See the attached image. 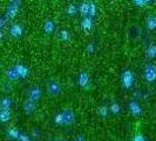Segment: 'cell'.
Segmentation results:
<instances>
[{
    "mask_svg": "<svg viewBox=\"0 0 156 141\" xmlns=\"http://www.w3.org/2000/svg\"><path fill=\"white\" fill-rule=\"evenodd\" d=\"M46 92L49 96H59L62 92V85L61 82L55 78L49 79L46 84Z\"/></svg>",
    "mask_w": 156,
    "mask_h": 141,
    "instance_id": "1",
    "label": "cell"
},
{
    "mask_svg": "<svg viewBox=\"0 0 156 141\" xmlns=\"http://www.w3.org/2000/svg\"><path fill=\"white\" fill-rule=\"evenodd\" d=\"M142 35V30L137 24H133L128 27L127 30V38L130 42H135L141 38Z\"/></svg>",
    "mask_w": 156,
    "mask_h": 141,
    "instance_id": "2",
    "label": "cell"
},
{
    "mask_svg": "<svg viewBox=\"0 0 156 141\" xmlns=\"http://www.w3.org/2000/svg\"><path fill=\"white\" fill-rule=\"evenodd\" d=\"M23 112L26 114H32L33 112H35L37 110V101L32 100L30 98H27L23 103Z\"/></svg>",
    "mask_w": 156,
    "mask_h": 141,
    "instance_id": "3",
    "label": "cell"
},
{
    "mask_svg": "<svg viewBox=\"0 0 156 141\" xmlns=\"http://www.w3.org/2000/svg\"><path fill=\"white\" fill-rule=\"evenodd\" d=\"M41 96V88H40L38 85H34V86H31L30 89H28V98L34 100V101H38Z\"/></svg>",
    "mask_w": 156,
    "mask_h": 141,
    "instance_id": "4",
    "label": "cell"
},
{
    "mask_svg": "<svg viewBox=\"0 0 156 141\" xmlns=\"http://www.w3.org/2000/svg\"><path fill=\"white\" fill-rule=\"evenodd\" d=\"M60 115L62 117V124H70L74 121V113L69 110H65Z\"/></svg>",
    "mask_w": 156,
    "mask_h": 141,
    "instance_id": "5",
    "label": "cell"
},
{
    "mask_svg": "<svg viewBox=\"0 0 156 141\" xmlns=\"http://www.w3.org/2000/svg\"><path fill=\"white\" fill-rule=\"evenodd\" d=\"M11 105H12V100H11V98H8V96L1 98V100H0V108H6V110H9Z\"/></svg>",
    "mask_w": 156,
    "mask_h": 141,
    "instance_id": "6",
    "label": "cell"
},
{
    "mask_svg": "<svg viewBox=\"0 0 156 141\" xmlns=\"http://www.w3.org/2000/svg\"><path fill=\"white\" fill-rule=\"evenodd\" d=\"M9 119V110L6 108H0V121H7Z\"/></svg>",
    "mask_w": 156,
    "mask_h": 141,
    "instance_id": "7",
    "label": "cell"
},
{
    "mask_svg": "<svg viewBox=\"0 0 156 141\" xmlns=\"http://www.w3.org/2000/svg\"><path fill=\"white\" fill-rule=\"evenodd\" d=\"M74 141H86V138H85L83 135H81V134H80V135H76V136H75Z\"/></svg>",
    "mask_w": 156,
    "mask_h": 141,
    "instance_id": "8",
    "label": "cell"
},
{
    "mask_svg": "<svg viewBox=\"0 0 156 141\" xmlns=\"http://www.w3.org/2000/svg\"><path fill=\"white\" fill-rule=\"evenodd\" d=\"M54 141H67V140H66L65 138H56Z\"/></svg>",
    "mask_w": 156,
    "mask_h": 141,
    "instance_id": "9",
    "label": "cell"
}]
</instances>
